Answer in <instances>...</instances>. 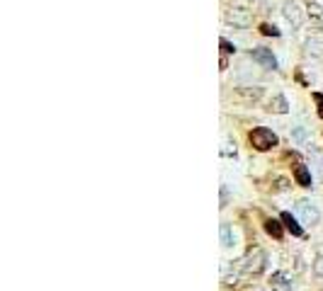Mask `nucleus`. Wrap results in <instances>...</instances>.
I'll use <instances>...</instances> for the list:
<instances>
[{"mask_svg":"<svg viewBox=\"0 0 323 291\" xmlns=\"http://www.w3.org/2000/svg\"><path fill=\"white\" fill-rule=\"evenodd\" d=\"M265 231L270 233L272 238L280 240V238H282V223H280L277 218H267V221H265Z\"/></svg>","mask_w":323,"mask_h":291,"instance_id":"obj_7","label":"nucleus"},{"mask_svg":"<svg viewBox=\"0 0 323 291\" xmlns=\"http://www.w3.org/2000/svg\"><path fill=\"white\" fill-rule=\"evenodd\" d=\"M314 100L319 102V116L323 119V95H319V92H316V95H314Z\"/></svg>","mask_w":323,"mask_h":291,"instance_id":"obj_13","label":"nucleus"},{"mask_svg":"<svg viewBox=\"0 0 323 291\" xmlns=\"http://www.w3.org/2000/svg\"><path fill=\"white\" fill-rule=\"evenodd\" d=\"M284 15H287V20L292 22L294 27H299V25H301V20H304V15L299 12L296 2H287V5H284Z\"/></svg>","mask_w":323,"mask_h":291,"instance_id":"obj_5","label":"nucleus"},{"mask_svg":"<svg viewBox=\"0 0 323 291\" xmlns=\"http://www.w3.org/2000/svg\"><path fill=\"white\" fill-rule=\"evenodd\" d=\"M294 177H296V182H299L301 187H311V173H309L306 165H296V168H294Z\"/></svg>","mask_w":323,"mask_h":291,"instance_id":"obj_6","label":"nucleus"},{"mask_svg":"<svg viewBox=\"0 0 323 291\" xmlns=\"http://www.w3.org/2000/svg\"><path fill=\"white\" fill-rule=\"evenodd\" d=\"M250 144H253L255 150H270L272 146H277V136H275L270 129L258 126V129L250 131Z\"/></svg>","mask_w":323,"mask_h":291,"instance_id":"obj_1","label":"nucleus"},{"mask_svg":"<svg viewBox=\"0 0 323 291\" xmlns=\"http://www.w3.org/2000/svg\"><path fill=\"white\" fill-rule=\"evenodd\" d=\"M250 58H255L258 63H263L265 68H277V61H275V56H272L267 49H263V46H260V49H253V51H250Z\"/></svg>","mask_w":323,"mask_h":291,"instance_id":"obj_4","label":"nucleus"},{"mask_svg":"<svg viewBox=\"0 0 323 291\" xmlns=\"http://www.w3.org/2000/svg\"><path fill=\"white\" fill-rule=\"evenodd\" d=\"M282 223H284V226H287V228H289V231H292V235H296V238H299V235H301V226H299V223H296V218H294L292 214H282Z\"/></svg>","mask_w":323,"mask_h":291,"instance_id":"obj_8","label":"nucleus"},{"mask_svg":"<svg viewBox=\"0 0 323 291\" xmlns=\"http://www.w3.org/2000/svg\"><path fill=\"white\" fill-rule=\"evenodd\" d=\"M314 269H316V274H319V277H323V257H319V260H316Z\"/></svg>","mask_w":323,"mask_h":291,"instance_id":"obj_14","label":"nucleus"},{"mask_svg":"<svg viewBox=\"0 0 323 291\" xmlns=\"http://www.w3.org/2000/svg\"><path fill=\"white\" fill-rule=\"evenodd\" d=\"M270 112H277V114H284L287 112V100L282 95H277L272 102H270Z\"/></svg>","mask_w":323,"mask_h":291,"instance_id":"obj_9","label":"nucleus"},{"mask_svg":"<svg viewBox=\"0 0 323 291\" xmlns=\"http://www.w3.org/2000/svg\"><path fill=\"white\" fill-rule=\"evenodd\" d=\"M263 264H265V253L263 250H255L253 255H248L245 260L241 262V272H243L245 277H250V274H260Z\"/></svg>","mask_w":323,"mask_h":291,"instance_id":"obj_2","label":"nucleus"},{"mask_svg":"<svg viewBox=\"0 0 323 291\" xmlns=\"http://www.w3.org/2000/svg\"><path fill=\"white\" fill-rule=\"evenodd\" d=\"M309 51H314V54H323V34H316V36L309 39Z\"/></svg>","mask_w":323,"mask_h":291,"instance_id":"obj_10","label":"nucleus"},{"mask_svg":"<svg viewBox=\"0 0 323 291\" xmlns=\"http://www.w3.org/2000/svg\"><path fill=\"white\" fill-rule=\"evenodd\" d=\"M299 214H301V221H304V223H309V226L319 223V218H321L319 209H316V206H311L309 202H301V204H299Z\"/></svg>","mask_w":323,"mask_h":291,"instance_id":"obj_3","label":"nucleus"},{"mask_svg":"<svg viewBox=\"0 0 323 291\" xmlns=\"http://www.w3.org/2000/svg\"><path fill=\"white\" fill-rule=\"evenodd\" d=\"M260 32H263V34H267V36H277V34H280V32L272 27V25H260Z\"/></svg>","mask_w":323,"mask_h":291,"instance_id":"obj_12","label":"nucleus"},{"mask_svg":"<svg viewBox=\"0 0 323 291\" xmlns=\"http://www.w3.org/2000/svg\"><path fill=\"white\" fill-rule=\"evenodd\" d=\"M221 240H224V245H231V228L229 226L221 228Z\"/></svg>","mask_w":323,"mask_h":291,"instance_id":"obj_11","label":"nucleus"}]
</instances>
